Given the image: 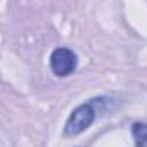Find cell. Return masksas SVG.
Masks as SVG:
<instances>
[{
	"mask_svg": "<svg viewBox=\"0 0 147 147\" xmlns=\"http://www.w3.org/2000/svg\"><path fill=\"white\" fill-rule=\"evenodd\" d=\"M96 105H98V99H91L87 103H82L79 105L75 110L69 115L67 121H65V127H63V135L65 137H77L80 135L82 132H86L96 120Z\"/></svg>",
	"mask_w": 147,
	"mask_h": 147,
	"instance_id": "cell-1",
	"label": "cell"
},
{
	"mask_svg": "<svg viewBox=\"0 0 147 147\" xmlns=\"http://www.w3.org/2000/svg\"><path fill=\"white\" fill-rule=\"evenodd\" d=\"M50 69L57 77H69L77 69V55L70 48H55L50 55Z\"/></svg>",
	"mask_w": 147,
	"mask_h": 147,
	"instance_id": "cell-2",
	"label": "cell"
},
{
	"mask_svg": "<svg viewBox=\"0 0 147 147\" xmlns=\"http://www.w3.org/2000/svg\"><path fill=\"white\" fill-rule=\"evenodd\" d=\"M132 137L135 147H147V123L135 121L132 125Z\"/></svg>",
	"mask_w": 147,
	"mask_h": 147,
	"instance_id": "cell-3",
	"label": "cell"
}]
</instances>
